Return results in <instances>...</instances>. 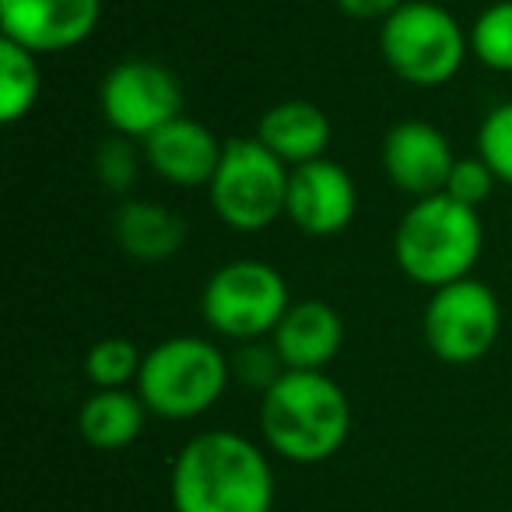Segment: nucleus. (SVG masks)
Returning a JSON list of instances; mask_svg holds the SVG:
<instances>
[{"label":"nucleus","mask_w":512,"mask_h":512,"mask_svg":"<svg viewBox=\"0 0 512 512\" xmlns=\"http://www.w3.org/2000/svg\"><path fill=\"white\" fill-rule=\"evenodd\" d=\"M285 372V362L274 351V344L264 341H246L232 358V376H239L246 386H260V390H271L274 383Z\"/></svg>","instance_id":"24"},{"label":"nucleus","mask_w":512,"mask_h":512,"mask_svg":"<svg viewBox=\"0 0 512 512\" xmlns=\"http://www.w3.org/2000/svg\"><path fill=\"white\" fill-rule=\"evenodd\" d=\"M141 362V348L130 337H102L88 348L85 376L95 390H127V383H137Z\"/></svg>","instance_id":"20"},{"label":"nucleus","mask_w":512,"mask_h":512,"mask_svg":"<svg viewBox=\"0 0 512 512\" xmlns=\"http://www.w3.org/2000/svg\"><path fill=\"white\" fill-rule=\"evenodd\" d=\"M334 4L337 11H344L348 18H358V22H386L407 0H334Z\"/></svg>","instance_id":"25"},{"label":"nucleus","mask_w":512,"mask_h":512,"mask_svg":"<svg viewBox=\"0 0 512 512\" xmlns=\"http://www.w3.org/2000/svg\"><path fill=\"white\" fill-rule=\"evenodd\" d=\"M477 155L498 183L512 186V102H498L477 127Z\"/></svg>","instance_id":"21"},{"label":"nucleus","mask_w":512,"mask_h":512,"mask_svg":"<svg viewBox=\"0 0 512 512\" xmlns=\"http://www.w3.org/2000/svg\"><path fill=\"white\" fill-rule=\"evenodd\" d=\"M256 137H260L288 169H295V165L327 158L334 127H330V116L323 113L316 102L288 99V102L271 106L260 116Z\"/></svg>","instance_id":"15"},{"label":"nucleus","mask_w":512,"mask_h":512,"mask_svg":"<svg viewBox=\"0 0 512 512\" xmlns=\"http://www.w3.org/2000/svg\"><path fill=\"white\" fill-rule=\"evenodd\" d=\"M288 165L260 137H228L207 197L232 232H264L288 207Z\"/></svg>","instance_id":"6"},{"label":"nucleus","mask_w":512,"mask_h":512,"mask_svg":"<svg viewBox=\"0 0 512 512\" xmlns=\"http://www.w3.org/2000/svg\"><path fill=\"white\" fill-rule=\"evenodd\" d=\"M141 141H130V137H106L95 151V176L99 183L106 186L109 193H127L134 190L137 183V172H141L144 162V151H137Z\"/></svg>","instance_id":"22"},{"label":"nucleus","mask_w":512,"mask_h":512,"mask_svg":"<svg viewBox=\"0 0 512 512\" xmlns=\"http://www.w3.org/2000/svg\"><path fill=\"white\" fill-rule=\"evenodd\" d=\"M271 344L285 362V369L323 372L344 344L341 313L320 299L292 302L281 323L274 327Z\"/></svg>","instance_id":"14"},{"label":"nucleus","mask_w":512,"mask_h":512,"mask_svg":"<svg viewBox=\"0 0 512 512\" xmlns=\"http://www.w3.org/2000/svg\"><path fill=\"white\" fill-rule=\"evenodd\" d=\"M102 0H0L4 39L39 53H64L92 39Z\"/></svg>","instance_id":"11"},{"label":"nucleus","mask_w":512,"mask_h":512,"mask_svg":"<svg viewBox=\"0 0 512 512\" xmlns=\"http://www.w3.org/2000/svg\"><path fill=\"white\" fill-rule=\"evenodd\" d=\"M260 432L281 460L299 467L327 463L351 435L348 393L327 372L285 369L260 400Z\"/></svg>","instance_id":"2"},{"label":"nucleus","mask_w":512,"mask_h":512,"mask_svg":"<svg viewBox=\"0 0 512 512\" xmlns=\"http://www.w3.org/2000/svg\"><path fill=\"white\" fill-rule=\"evenodd\" d=\"M43 92V74L32 50L4 39L0 43V116L4 123H18L36 109Z\"/></svg>","instance_id":"18"},{"label":"nucleus","mask_w":512,"mask_h":512,"mask_svg":"<svg viewBox=\"0 0 512 512\" xmlns=\"http://www.w3.org/2000/svg\"><path fill=\"white\" fill-rule=\"evenodd\" d=\"M358 190L351 172L341 162L316 158L288 172V207L285 218L309 239L341 235L355 221Z\"/></svg>","instance_id":"10"},{"label":"nucleus","mask_w":512,"mask_h":512,"mask_svg":"<svg viewBox=\"0 0 512 512\" xmlns=\"http://www.w3.org/2000/svg\"><path fill=\"white\" fill-rule=\"evenodd\" d=\"M484 249V225L474 207L449 193L414 200L393 232V260L414 285L435 288L470 278Z\"/></svg>","instance_id":"3"},{"label":"nucleus","mask_w":512,"mask_h":512,"mask_svg":"<svg viewBox=\"0 0 512 512\" xmlns=\"http://www.w3.org/2000/svg\"><path fill=\"white\" fill-rule=\"evenodd\" d=\"M200 306L214 334L246 344L274 334L292 306V295L278 267L264 260H232L207 278Z\"/></svg>","instance_id":"7"},{"label":"nucleus","mask_w":512,"mask_h":512,"mask_svg":"<svg viewBox=\"0 0 512 512\" xmlns=\"http://www.w3.org/2000/svg\"><path fill=\"white\" fill-rule=\"evenodd\" d=\"M470 57L495 74H512V0L484 8L467 29Z\"/></svg>","instance_id":"19"},{"label":"nucleus","mask_w":512,"mask_h":512,"mask_svg":"<svg viewBox=\"0 0 512 512\" xmlns=\"http://www.w3.org/2000/svg\"><path fill=\"white\" fill-rule=\"evenodd\" d=\"M113 239L137 264H165L183 249L186 221L155 200H123L113 211Z\"/></svg>","instance_id":"16"},{"label":"nucleus","mask_w":512,"mask_h":512,"mask_svg":"<svg viewBox=\"0 0 512 512\" xmlns=\"http://www.w3.org/2000/svg\"><path fill=\"white\" fill-rule=\"evenodd\" d=\"M495 183H498L495 172L484 165V158L470 155V158H456V165H453V172H449L446 190L442 193H449L453 200H460V204H467L477 211V207L495 193Z\"/></svg>","instance_id":"23"},{"label":"nucleus","mask_w":512,"mask_h":512,"mask_svg":"<svg viewBox=\"0 0 512 512\" xmlns=\"http://www.w3.org/2000/svg\"><path fill=\"white\" fill-rule=\"evenodd\" d=\"M383 172L397 190L414 200L446 190V179L456 165L453 144L439 127L425 120L393 123L383 137Z\"/></svg>","instance_id":"12"},{"label":"nucleus","mask_w":512,"mask_h":512,"mask_svg":"<svg viewBox=\"0 0 512 512\" xmlns=\"http://www.w3.org/2000/svg\"><path fill=\"white\" fill-rule=\"evenodd\" d=\"M148 414L137 390H95L78 411V432L99 453H120L141 439Z\"/></svg>","instance_id":"17"},{"label":"nucleus","mask_w":512,"mask_h":512,"mask_svg":"<svg viewBox=\"0 0 512 512\" xmlns=\"http://www.w3.org/2000/svg\"><path fill=\"white\" fill-rule=\"evenodd\" d=\"M421 334L439 362L474 365L502 334V306L484 281L463 278L432 292L421 316Z\"/></svg>","instance_id":"8"},{"label":"nucleus","mask_w":512,"mask_h":512,"mask_svg":"<svg viewBox=\"0 0 512 512\" xmlns=\"http://www.w3.org/2000/svg\"><path fill=\"white\" fill-rule=\"evenodd\" d=\"M141 151L144 165L158 179L193 190V186H211L225 141H218L204 123L190 120V116H176L165 127H158L151 137H144Z\"/></svg>","instance_id":"13"},{"label":"nucleus","mask_w":512,"mask_h":512,"mask_svg":"<svg viewBox=\"0 0 512 512\" xmlns=\"http://www.w3.org/2000/svg\"><path fill=\"white\" fill-rule=\"evenodd\" d=\"M228 379H232V358H225L218 344L179 334L144 355L134 386L151 414L190 421L225 397Z\"/></svg>","instance_id":"4"},{"label":"nucleus","mask_w":512,"mask_h":512,"mask_svg":"<svg viewBox=\"0 0 512 512\" xmlns=\"http://www.w3.org/2000/svg\"><path fill=\"white\" fill-rule=\"evenodd\" d=\"M102 120L113 127V134L144 141L158 127L183 116V85L158 60L127 57L109 67L99 85Z\"/></svg>","instance_id":"9"},{"label":"nucleus","mask_w":512,"mask_h":512,"mask_svg":"<svg viewBox=\"0 0 512 512\" xmlns=\"http://www.w3.org/2000/svg\"><path fill=\"white\" fill-rule=\"evenodd\" d=\"M379 53L400 81L414 88H439L460 74L470 39L442 4L407 0L379 25Z\"/></svg>","instance_id":"5"},{"label":"nucleus","mask_w":512,"mask_h":512,"mask_svg":"<svg viewBox=\"0 0 512 512\" xmlns=\"http://www.w3.org/2000/svg\"><path fill=\"white\" fill-rule=\"evenodd\" d=\"M274 467L239 432H200L179 449L169 477L176 512H271Z\"/></svg>","instance_id":"1"}]
</instances>
